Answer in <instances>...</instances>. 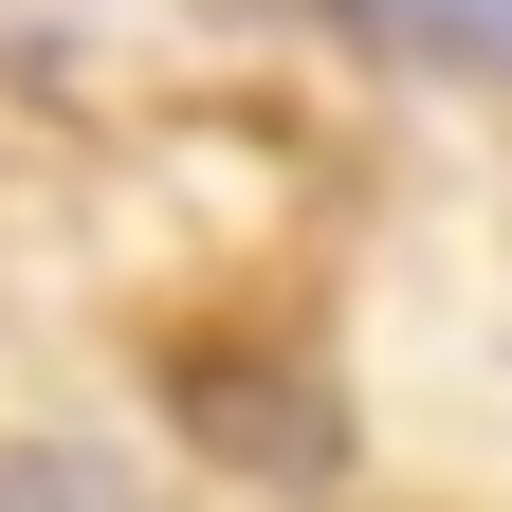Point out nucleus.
Instances as JSON below:
<instances>
[{
    "mask_svg": "<svg viewBox=\"0 0 512 512\" xmlns=\"http://www.w3.org/2000/svg\"><path fill=\"white\" fill-rule=\"evenodd\" d=\"M0 512H147V494H128V458H92V439H0Z\"/></svg>",
    "mask_w": 512,
    "mask_h": 512,
    "instance_id": "7ed1b4c3",
    "label": "nucleus"
},
{
    "mask_svg": "<svg viewBox=\"0 0 512 512\" xmlns=\"http://www.w3.org/2000/svg\"><path fill=\"white\" fill-rule=\"evenodd\" d=\"M330 19H348L366 55H403V74H476V92H512V0H330Z\"/></svg>",
    "mask_w": 512,
    "mask_h": 512,
    "instance_id": "f03ea898",
    "label": "nucleus"
},
{
    "mask_svg": "<svg viewBox=\"0 0 512 512\" xmlns=\"http://www.w3.org/2000/svg\"><path fill=\"white\" fill-rule=\"evenodd\" d=\"M183 439L238 458V476H330L348 458V403L311 366H202V384H183Z\"/></svg>",
    "mask_w": 512,
    "mask_h": 512,
    "instance_id": "f257e3e1",
    "label": "nucleus"
}]
</instances>
